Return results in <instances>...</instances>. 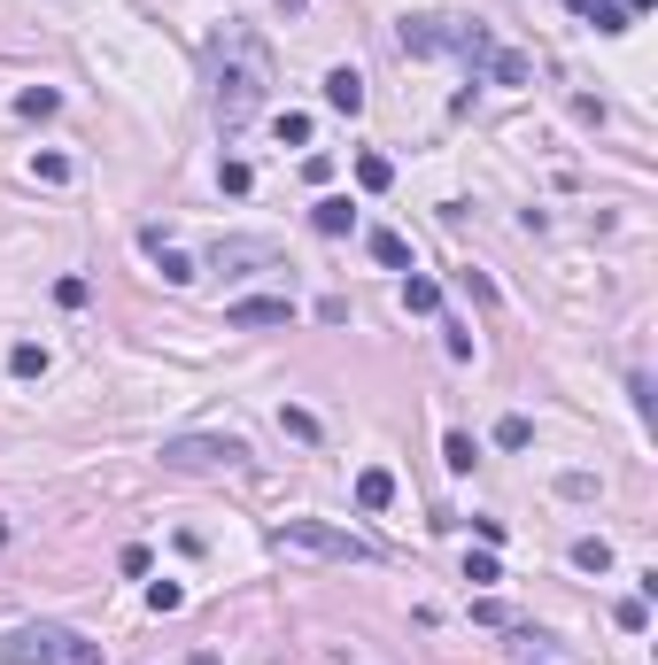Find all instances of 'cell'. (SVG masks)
<instances>
[{"mask_svg": "<svg viewBox=\"0 0 658 665\" xmlns=\"http://www.w3.org/2000/svg\"><path fill=\"white\" fill-rule=\"evenodd\" d=\"M395 47H403V55H457V62H473V70H488L496 86H527V78H535V62L496 47V39L480 24H465V16H403V24H395Z\"/></svg>", "mask_w": 658, "mask_h": 665, "instance_id": "6da1fadb", "label": "cell"}, {"mask_svg": "<svg viewBox=\"0 0 658 665\" xmlns=\"http://www.w3.org/2000/svg\"><path fill=\"white\" fill-rule=\"evenodd\" d=\"M210 55H217V124H225V132H240V124L271 101V47L256 39V31L225 24Z\"/></svg>", "mask_w": 658, "mask_h": 665, "instance_id": "7a4b0ae2", "label": "cell"}, {"mask_svg": "<svg viewBox=\"0 0 658 665\" xmlns=\"http://www.w3.org/2000/svg\"><path fill=\"white\" fill-rule=\"evenodd\" d=\"M279 550L326 557V565H372V542L349 534V526H326V519H279Z\"/></svg>", "mask_w": 658, "mask_h": 665, "instance_id": "3957f363", "label": "cell"}, {"mask_svg": "<svg viewBox=\"0 0 658 665\" xmlns=\"http://www.w3.org/2000/svg\"><path fill=\"white\" fill-rule=\"evenodd\" d=\"M163 464L171 472H240L248 464V441L240 434H171L163 441Z\"/></svg>", "mask_w": 658, "mask_h": 665, "instance_id": "277c9868", "label": "cell"}, {"mask_svg": "<svg viewBox=\"0 0 658 665\" xmlns=\"http://www.w3.org/2000/svg\"><path fill=\"white\" fill-rule=\"evenodd\" d=\"M70 658V627H8L0 635V665H62Z\"/></svg>", "mask_w": 658, "mask_h": 665, "instance_id": "5b68a950", "label": "cell"}, {"mask_svg": "<svg viewBox=\"0 0 658 665\" xmlns=\"http://www.w3.org/2000/svg\"><path fill=\"white\" fill-rule=\"evenodd\" d=\"M287 318H295V294H240V302H225V325H233V333L287 325Z\"/></svg>", "mask_w": 658, "mask_h": 665, "instance_id": "8992f818", "label": "cell"}, {"mask_svg": "<svg viewBox=\"0 0 658 665\" xmlns=\"http://www.w3.org/2000/svg\"><path fill=\"white\" fill-rule=\"evenodd\" d=\"M217 271H248V263H279V240H217L210 248Z\"/></svg>", "mask_w": 658, "mask_h": 665, "instance_id": "52a82bcc", "label": "cell"}, {"mask_svg": "<svg viewBox=\"0 0 658 665\" xmlns=\"http://www.w3.org/2000/svg\"><path fill=\"white\" fill-rule=\"evenodd\" d=\"M326 109H341V116H357L364 109V78L341 62V70H326Z\"/></svg>", "mask_w": 658, "mask_h": 665, "instance_id": "ba28073f", "label": "cell"}, {"mask_svg": "<svg viewBox=\"0 0 658 665\" xmlns=\"http://www.w3.org/2000/svg\"><path fill=\"white\" fill-rule=\"evenodd\" d=\"M364 248H372V263H388V271H411V240H403V232L372 225V232H364Z\"/></svg>", "mask_w": 658, "mask_h": 665, "instance_id": "9c48e42d", "label": "cell"}, {"mask_svg": "<svg viewBox=\"0 0 658 665\" xmlns=\"http://www.w3.org/2000/svg\"><path fill=\"white\" fill-rule=\"evenodd\" d=\"M357 503H364V511H388V503H395V472H388V464H364V472H357Z\"/></svg>", "mask_w": 658, "mask_h": 665, "instance_id": "30bf717a", "label": "cell"}, {"mask_svg": "<svg viewBox=\"0 0 658 665\" xmlns=\"http://www.w3.org/2000/svg\"><path fill=\"white\" fill-rule=\"evenodd\" d=\"M140 248H148V256L163 263V279H171V287H186V279H194V263H186L179 248H171V240H163V232H140Z\"/></svg>", "mask_w": 658, "mask_h": 665, "instance_id": "8fae6325", "label": "cell"}, {"mask_svg": "<svg viewBox=\"0 0 658 665\" xmlns=\"http://www.w3.org/2000/svg\"><path fill=\"white\" fill-rule=\"evenodd\" d=\"M310 225H318V232H326V240H341V232H349V225H357V209H349V194H326V202H318V209H310Z\"/></svg>", "mask_w": 658, "mask_h": 665, "instance_id": "7c38bea8", "label": "cell"}, {"mask_svg": "<svg viewBox=\"0 0 658 665\" xmlns=\"http://www.w3.org/2000/svg\"><path fill=\"white\" fill-rule=\"evenodd\" d=\"M573 565H581V573H612V542H604V534H581V542H573Z\"/></svg>", "mask_w": 658, "mask_h": 665, "instance_id": "4fadbf2b", "label": "cell"}, {"mask_svg": "<svg viewBox=\"0 0 658 665\" xmlns=\"http://www.w3.org/2000/svg\"><path fill=\"white\" fill-rule=\"evenodd\" d=\"M357 186H364V194H388V186H395V163H388V155H357Z\"/></svg>", "mask_w": 658, "mask_h": 665, "instance_id": "5bb4252c", "label": "cell"}, {"mask_svg": "<svg viewBox=\"0 0 658 665\" xmlns=\"http://www.w3.org/2000/svg\"><path fill=\"white\" fill-rule=\"evenodd\" d=\"M403 310L434 318V310H442V287H434V279H403Z\"/></svg>", "mask_w": 658, "mask_h": 665, "instance_id": "9a60e30c", "label": "cell"}, {"mask_svg": "<svg viewBox=\"0 0 658 665\" xmlns=\"http://www.w3.org/2000/svg\"><path fill=\"white\" fill-rule=\"evenodd\" d=\"M612 619H620V635H643V627H651V596H620Z\"/></svg>", "mask_w": 658, "mask_h": 665, "instance_id": "2e32d148", "label": "cell"}, {"mask_svg": "<svg viewBox=\"0 0 658 665\" xmlns=\"http://www.w3.org/2000/svg\"><path fill=\"white\" fill-rule=\"evenodd\" d=\"M8 372H16V379H39V372H47V348H39V341H16V348H8Z\"/></svg>", "mask_w": 658, "mask_h": 665, "instance_id": "e0dca14e", "label": "cell"}, {"mask_svg": "<svg viewBox=\"0 0 658 665\" xmlns=\"http://www.w3.org/2000/svg\"><path fill=\"white\" fill-rule=\"evenodd\" d=\"M271 132H279V147H310V116H302V109H279V116H271Z\"/></svg>", "mask_w": 658, "mask_h": 665, "instance_id": "ac0fdd59", "label": "cell"}, {"mask_svg": "<svg viewBox=\"0 0 658 665\" xmlns=\"http://www.w3.org/2000/svg\"><path fill=\"white\" fill-rule=\"evenodd\" d=\"M55 109H62L55 86H24V93H16V116H55Z\"/></svg>", "mask_w": 658, "mask_h": 665, "instance_id": "d6986e66", "label": "cell"}, {"mask_svg": "<svg viewBox=\"0 0 658 665\" xmlns=\"http://www.w3.org/2000/svg\"><path fill=\"white\" fill-rule=\"evenodd\" d=\"M473 457H480L473 434H442V464H449V472H473Z\"/></svg>", "mask_w": 658, "mask_h": 665, "instance_id": "ffe728a7", "label": "cell"}, {"mask_svg": "<svg viewBox=\"0 0 658 665\" xmlns=\"http://www.w3.org/2000/svg\"><path fill=\"white\" fill-rule=\"evenodd\" d=\"M31 178L39 186H70V155H31Z\"/></svg>", "mask_w": 658, "mask_h": 665, "instance_id": "44dd1931", "label": "cell"}, {"mask_svg": "<svg viewBox=\"0 0 658 665\" xmlns=\"http://www.w3.org/2000/svg\"><path fill=\"white\" fill-rule=\"evenodd\" d=\"M527 441H535V426H527L519 410H511V418H496V449H527Z\"/></svg>", "mask_w": 658, "mask_h": 665, "instance_id": "7402d4cb", "label": "cell"}, {"mask_svg": "<svg viewBox=\"0 0 658 665\" xmlns=\"http://www.w3.org/2000/svg\"><path fill=\"white\" fill-rule=\"evenodd\" d=\"M279 434H295V441H318V418H310L302 403H287V410H279Z\"/></svg>", "mask_w": 658, "mask_h": 665, "instance_id": "603a6c76", "label": "cell"}, {"mask_svg": "<svg viewBox=\"0 0 658 665\" xmlns=\"http://www.w3.org/2000/svg\"><path fill=\"white\" fill-rule=\"evenodd\" d=\"M179 604H186L179 580H155V588H148V611H179Z\"/></svg>", "mask_w": 658, "mask_h": 665, "instance_id": "cb8c5ba5", "label": "cell"}, {"mask_svg": "<svg viewBox=\"0 0 658 665\" xmlns=\"http://www.w3.org/2000/svg\"><path fill=\"white\" fill-rule=\"evenodd\" d=\"M465 580H480V588H488V580H504V565H496V550H480V557H465Z\"/></svg>", "mask_w": 658, "mask_h": 665, "instance_id": "d4e9b609", "label": "cell"}, {"mask_svg": "<svg viewBox=\"0 0 658 665\" xmlns=\"http://www.w3.org/2000/svg\"><path fill=\"white\" fill-rule=\"evenodd\" d=\"M589 24H597V31H628V8H612V0H597V8H589Z\"/></svg>", "mask_w": 658, "mask_h": 665, "instance_id": "484cf974", "label": "cell"}, {"mask_svg": "<svg viewBox=\"0 0 658 665\" xmlns=\"http://www.w3.org/2000/svg\"><path fill=\"white\" fill-rule=\"evenodd\" d=\"M86 294H93L86 279H55V302H62V310H86Z\"/></svg>", "mask_w": 658, "mask_h": 665, "instance_id": "4316f807", "label": "cell"}, {"mask_svg": "<svg viewBox=\"0 0 658 665\" xmlns=\"http://www.w3.org/2000/svg\"><path fill=\"white\" fill-rule=\"evenodd\" d=\"M558 495H566V503H589V495H597V480H589V472H566V480H558Z\"/></svg>", "mask_w": 658, "mask_h": 665, "instance_id": "83f0119b", "label": "cell"}, {"mask_svg": "<svg viewBox=\"0 0 658 665\" xmlns=\"http://www.w3.org/2000/svg\"><path fill=\"white\" fill-rule=\"evenodd\" d=\"M457 287L473 294V302H496V279H480V271H457Z\"/></svg>", "mask_w": 658, "mask_h": 665, "instance_id": "f1b7e54d", "label": "cell"}, {"mask_svg": "<svg viewBox=\"0 0 658 665\" xmlns=\"http://www.w3.org/2000/svg\"><path fill=\"white\" fill-rule=\"evenodd\" d=\"M217 178H225V194H248V186H256V171H248V163H225Z\"/></svg>", "mask_w": 658, "mask_h": 665, "instance_id": "f546056e", "label": "cell"}, {"mask_svg": "<svg viewBox=\"0 0 658 665\" xmlns=\"http://www.w3.org/2000/svg\"><path fill=\"white\" fill-rule=\"evenodd\" d=\"M473 619H480V627H511V604H496V596H488V604H473Z\"/></svg>", "mask_w": 658, "mask_h": 665, "instance_id": "4dcf8cb0", "label": "cell"}, {"mask_svg": "<svg viewBox=\"0 0 658 665\" xmlns=\"http://www.w3.org/2000/svg\"><path fill=\"white\" fill-rule=\"evenodd\" d=\"M62 665H109V658H101L93 642H78V635H70V658H62Z\"/></svg>", "mask_w": 658, "mask_h": 665, "instance_id": "1f68e13d", "label": "cell"}, {"mask_svg": "<svg viewBox=\"0 0 658 665\" xmlns=\"http://www.w3.org/2000/svg\"><path fill=\"white\" fill-rule=\"evenodd\" d=\"M620 8H628V16H643V8H658V0H620Z\"/></svg>", "mask_w": 658, "mask_h": 665, "instance_id": "d6a6232c", "label": "cell"}, {"mask_svg": "<svg viewBox=\"0 0 658 665\" xmlns=\"http://www.w3.org/2000/svg\"><path fill=\"white\" fill-rule=\"evenodd\" d=\"M186 665H217V650H194V658H186Z\"/></svg>", "mask_w": 658, "mask_h": 665, "instance_id": "836d02e7", "label": "cell"}, {"mask_svg": "<svg viewBox=\"0 0 658 665\" xmlns=\"http://www.w3.org/2000/svg\"><path fill=\"white\" fill-rule=\"evenodd\" d=\"M566 8H581V16H589V8H597V0H566Z\"/></svg>", "mask_w": 658, "mask_h": 665, "instance_id": "e575fe53", "label": "cell"}, {"mask_svg": "<svg viewBox=\"0 0 658 665\" xmlns=\"http://www.w3.org/2000/svg\"><path fill=\"white\" fill-rule=\"evenodd\" d=\"M0 542H8V526H0Z\"/></svg>", "mask_w": 658, "mask_h": 665, "instance_id": "d590c367", "label": "cell"}]
</instances>
